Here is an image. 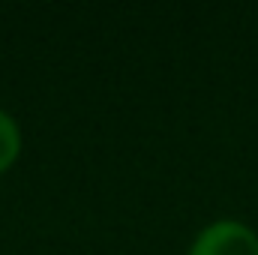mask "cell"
I'll return each instance as SVG.
<instances>
[{
  "mask_svg": "<svg viewBox=\"0 0 258 255\" xmlns=\"http://www.w3.org/2000/svg\"><path fill=\"white\" fill-rule=\"evenodd\" d=\"M18 153H21V132L6 111H0V174L18 159Z\"/></svg>",
  "mask_w": 258,
  "mask_h": 255,
  "instance_id": "7a4b0ae2",
  "label": "cell"
},
{
  "mask_svg": "<svg viewBox=\"0 0 258 255\" xmlns=\"http://www.w3.org/2000/svg\"><path fill=\"white\" fill-rule=\"evenodd\" d=\"M189 255H258V234L243 222L219 219L192 240Z\"/></svg>",
  "mask_w": 258,
  "mask_h": 255,
  "instance_id": "6da1fadb",
  "label": "cell"
}]
</instances>
